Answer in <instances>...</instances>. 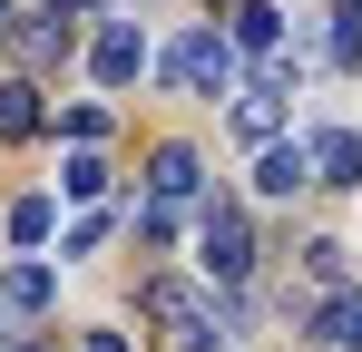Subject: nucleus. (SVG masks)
<instances>
[{
  "label": "nucleus",
  "instance_id": "obj_1",
  "mask_svg": "<svg viewBox=\"0 0 362 352\" xmlns=\"http://www.w3.org/2000/svg\"><path fill=\"white\" fill-rule=\"evenodd\" d=\"M137 303L177 333V352H226V343H235V313H216V303H206L196 284H177V274H147V293H137Z\"/></svg>",
  "mask_w": 362,
  "mask_h": 352
},
{
  "label": "nucleus",
  "instance_id": "obj_2",
  "mask_svg": "<svg viewBox=\"0 0 362 352\" xmlns=\"http://www.w3.org/2000/svg\"><path fill=\"white\" fill-rule=\"evenodd\" d=\"M167 78H177L186 98H216V88H235V40H226V30H186L177 49H167Z\"/></svg>",
  "mask_w": 362,
  "mask_h": 352
},
{
  "label": "nucleus",
  "instance_id": "obj_3",
  "mask_svg": "<svg viewBox=\"0 0 362 352\" xmlns=\"http://www.w3.org/2000/svg\"><path fill=\"white\" fill-rule=\"evenodd\" d=\"M196 254H206V274L216 284H245L255 274V235H245L235 206H206V235H196Z\"/></svg>",
  "mask_w": 362,
  "mask_h": 352
},
{
  "label": "nucleus",
  "instance_id": "obj_4",
  "mask_svg": "<svg viewBox=\"0 0 362 352\" xmlns=\"http://www.w3.org/2000/svg\"><path fill=\"white\" fill-rule=\"evenodd\" d=\"M303 186H313V147L303 137H274L255 157V196H303Z\"/></svg>",
  "mask_w": 362,
  "mask_h": 352
},
{
  "label": "nucleus",
  "instance_id": "obj_5",
  "mask_svg": "<svg viewBox=\"0 0 362 352\" xmlns=\"http://www.w3.org/2000/svg\"><path fill=\"white\" fill-rule=\"evenodd\" d=\"M88 69H98V88H127V78L147 69V40H137V20H108V30H98V49H88Z\"/></svg>",
  "mask_w": 362,
  "mask_h": 352
},
{
  "label": "nucleus",
  "instance_id": "obj_6",
  "mask_svg": "<svg viewBox=\"0 0 362 352\" xmlns=\"http://www.w3.org/2000/svg\"><path fill=\"white\" fill-rule=\"evenodd\" d=\"M313 186H362V137L353 127H323L313 137Z\"/></svg>",
  "mask_w": 362,
  "mask_h": 352
},
{
  "label": "nucleus",
  "instance_id": "obj_7",
  "mask_svg": "<svg viewBox=\"0 0 362 352\" xmlns=\"http://www.w3.org/2000/svg\"><path fill=\"white\" fill-rule=\"evenodd\" d=\"M196 186H206V176H196V147H157V157H147V196H157V206H186Z\"/></svg>",
  "mask_w": 362,
  "mask_h": 352
},
{
  "label": "nucleus",
  "instance_id": "obj_8",
  "mask_svg": "<svg viewBox=\"0 0 362 352\" xmlns=\"http://www.w3.org/2000/svg\"><path fill=\"white\" fill-rule=\"evenodd\" d=\"M10 49H20V69H49V59H69V20L49 10V20H10Z\"/></svg>",
  "mask_w": 362,
  "mask_h": 352
},
{
  "label": "nucleus",
  "instance_id": "obj_9",
  "mask_svg": "<svg viewBox=\"0 0 362 352\" xmlns=\"http://www.w3.org/2000/svg\"><path fill=\"white\" fill-rule=\"evenodd\" d=\"M235 137H255V147H274V137H284V88H264V78H255V88L235 98Z\"/></svg>",
  "mask_w": 362,
  "mask_h": 352
},
{
  "label": "nucleus",
  "instance_id": "obj_10",
  "mask_svg": "<svg viewBox=\"0 0 362 352\" xmlns=\"http://www.w3.org/2000/svg\"><path fill=\"white\" fill-rule=\"evenodd\" d=\"M0 303H10V313H49V303H59V274H49V264H10V274H0Z\"/></svg>",
  "mask_w": 362,
  "mask_h": 352
},
{
  "label": "nucleus",
  "instance_id": "obj_11",
  "mask_svg": "<svg viewBox=\"0 0 362 352\" xmlns=\"http://www.w3.org/2000/svg\"><path fill=\"white\" fill-rule=\"evenodd\" d=\"M226 40H235V49H284V20H274V10H264V0H235V30H226Z\"/></svg>",
  "mask_w": 362,
  "mask_h": 352
},
{
  "label": "nucleus",
  "instance_id": "obj_12",
  "mask_svg": "<svg viewBox=\"0 0 362 352\" xmlns=\"http://www.w3.org/2000/svg\"><path fill=\"white\" fill-rule=\"evenodd\" d=\"M40 88H30V78H10V88H0V137H40Z\"/></svg>",
  "mask_w": 362,
  "mask_h": 352
},
{
  "label": "nucleus",
  "instance_id": "obj_13",
  "mask_svg": "<svg viewBox=\"0 0 362 352\" xmlns=\"http://www.w3.org/2000/svg\"><path fill=\"white\" fill-rule=\"evenodd\" d=\"M313 333H323V343H353V352H362V293H333V303L313 313Z\"/></svg>",
  "mask_w": 362,
  "mask_h": 352
},
{
  "label": "nucleus",
  "instance_id": "obj_14",
  "mask_svg": "<svg viewBox=\"0 0 362 352\" xmlns=\"http://www.w3.org/2000/svg\"><path fill=\"white\" fill-rule=\"evenodd\" d=\"M49 225H59L49 196H20V206H10V245H49Z\"/></svg>",
  "mask_w": 362,
  "mask_h": 352
},
{
  "label": "nucleus",
  "instance_id": "obj_15",
  "mask_svg": "<svg viewBox=\"0 0 362 352\" xmlns=\"http://www.w3.org/2000/svg\"><path fill=\"white\" fill-rule=\"evenodd\" d=\"M59 186H69V196H78V206H88V196H108V167H98V157L78 147V157H69V167H59Z\"/></svg>",
  "mask_w": 362,
  "mask_h": 352
},
{
  "label": "nucleus",
  "instance_id": "obj_16",
  "mask_svg": "<svg viewBox=\"0 0 362 352\" xmlns=\"http://www.w3.org/2000/svg\"><path fill=\"white\" fill-rule=\"evenodd\" d=\"M303 264H313V284H343V245L323 235V245H303Z\"/></svg>",
  "mask_w": 362,
  "mask_h": 352
},
{
  "label": "nucleus",
  "instance_id": "obj_17",
  "mask_svg": "<svg viewBox=\"0 0 362 352\" xmlns=\"http://www.w3.org/2000/svg\"><path fill=\"white\" fill-rule=\"evenodd\" d=\"M69 137H78V147H98V137H108V108H98V98H88V108H69Z\"/></svg>",
  "mask_w": 362,
  "mask_h": 352
},
{
  "label": "nucleus",
  "instance_id": "obj_18",
  "mask_svg": "<svg viewBox=\"0 0 362 352\" xmlns=\"http://www.w3.org/2000/svg\"><path fill=\"white\" fill-rule=\"evenodd\" d=\"M167 235H177V216H167V206L147 196V206H137V245H167Z\"/></svg>",
  "mask_w": 362,
  "mask_h": 352
},
{
  "label": "nucleus",
  "instance_id": "obj_19",
  "mask_svg": "<svg viewBox=\"0 0 362 352\" xmlns=\"http://www.w3.org/2000/svg\"><path fill=\"white\" fill-rule=\"evenodd\" d=\"M78 352H127V343H118V333H88V343H78Z\"/></svg>",
  "mask_w": 362,
  "mask_h": 352
},
{
  "label": "nucleus",
  "instance_id": "obj_20",
  "mask_svg": "<svg viewBox=\"0 0 362 352\" xmlns=\"http://www.w3.org/2000/svg\"><path fill=\"white\" fill-rule=\"evenodd\" d=\"M0 352H49V343H0Z\"/></svg>",
  "mask_w": 362,
  "mask_h": 352
},
{
  "label": "nucleus",
  "instance_id": "obj_21",
  "mask_svg": "<svg viewBox=\"0 0 362 352\" xmlns=\"http://www.w3.org/2000/svg\"><path fill=\"white\" fill-rule=\"evenodd\" d=\"M0 40H10V0H0Z\"/></svg>",
  "mask_w": 362,
  "mask_h": 352
},
{
  "label": "nucleus",
  "instance_id": "obj_22",
  "mask_svg": "<svg viewBox=\"0 0 362 352\" xmlns=\"http://www.w3.org/2000/svg\"><path fill=\"white\" fill-rule=\"evenodd\" d=\"M0 313H10V303H0Z\"/></svg>",
  "mask_w": 362,
  "mask_h": 352
}]
</instances>
